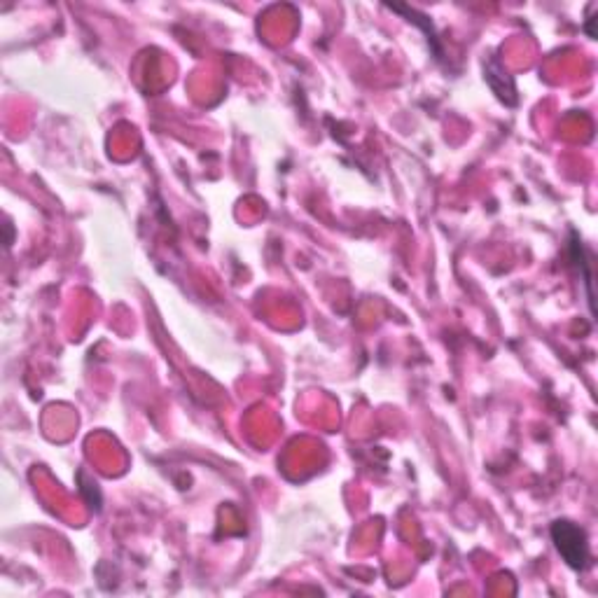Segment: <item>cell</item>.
Here are the masks:
<instances>
[{"label": "cell", "instance_id": "obj_1", "mask_svg": "<svg viewBox=\"0 0 598 598\" xmlns=\"http://www.w3.org/2000/svg\"><path fill=\"white\" fill-rule=\"evenodd\" d=\"M552 535L556 540V549L563 554V559L570 568L582 570L589 561V549H587V535H584L582 528H577L570 521H556L552 526Z\"/></svg>", "mask_w": 598, "mask_h": 598}]
</instances>
